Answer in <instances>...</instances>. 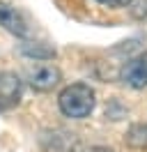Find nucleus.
I'll use <instances>...</instances> for the list:
<instances>
[{
	"instance_id": "6e6552de",
	"label": "nucleus",
	"mask_w": 147,
	"mask_h": 152,
	"mask_svg": "<svg viewBox=\"0 0 147 152\" xmlns=\"http://www.w3.org/2000/svg\"><path fill=\"white\" fill-rule=\"evenodd\" d=\"M90 152H113V150H108V148H94V150H90Z\"/></svg>"
},
{
	"instance_id": "0eeeda50",
	"label": "nucleus",
	"mask_w": 147,
	"mask_h": 152,
	"mask_svg": "<svg viewBox=\"0 0 147 152\" xmlns=\"http://www.w3.org/2000/svg\"><path fill=\"white\" fill-rule=\"evenodd\" d=\"M101 5H106V7H113V10H119V7H127L131 5V0H97Z\"/></svg>"
},
{
	"instance_id": "39448f33",
	"label": "nucleus",
	"mask_w": 147,
	"mask_h": 152,
	"mask_svg": "<svg viewBox=\"0 0 147 152\" xmlns=\"http://www.w3.org/2000/svg\"><path fill=\"white\" fill-rule=\"evenodd\" d=\"M0 28H5L7 32L16 35V37H25V35H28L25 19H23L12 5L2 2V0H0Z\"/></svg>"
},
{
	"instance_id": "423d86ee",
	"label": "nucleus",
	"mask_w": 147,
	"mask_h": 152,
	"mask_svg": "<svg viewBox=\"0 0 147 152\" xmlns=\"http://www.w3.org/2000/svg\"><path fill=\"white\" fill-rule=\"evenodd\" d=\"M124 141H127V145L136 148V150H143V148H147V122L133 124V127L127 132Z\"/></svg>"
},
{
	"instance_id": "7ed1b4c3",
	"label": "nucleus",
	"mask_w": 147,
	"mask_h": 152,
	"mask_svg": "<svg viewBox=\"0 0 147 152\" xmlns=\"http://www.w3.org/2000/svg\"><path fill=\"white\" fill-rule=\"evenodd\" d=\"M119 78L129 88H145L147 86V51L127 60L122 72H119Z\"/></svg>"
},
{
	"instance_id": "f03ea898",
	"label": "nucleus",
	"mask_w": 147,
	"mask_h": 152,
	"mask_svg": "<svg viewBox=\"0 0 147 152\" xmlns=\"http://www.w3.org/2000/svg\"><path fill=\"white\" fill-rule=\"evenodd\" d=\"M23 81L14 72H0V111H9L21 102Z\"/></svg>"
},
{
	"instance_id": "f257e3e1",
	"label": "nucleus",
	"mask_w": 147,
	"mask_h": 152,
	"mask_svg": "<svg viewBox=\"0 0 147 152\" xmlns=\"http://www.w3.org/2000/svg\"><path fill=\"white\" fill-rule=\"evenodd\" d=\"M57 106L67 118L74 120H83L92 113L94 108V90L85 83H74L67 86L57 97Z\"/></svg>"
},
{
	"instance_id": "20e7f679",
	"label": "nucleus",
	"mask_w": 147,
	"mask_h": 152,
	"mask_svg": "<svg viewBox=\"0 0 147 152\" xmlns=\"http://www.w3.org/2000/svg\"><path fill=\"white\" fill-rule=\"evenodd\" d=\"M28 81H30V86L35 88V90H39V92L53 90V88L60 83V69L55 65H48V62H39V65L30 67Z\"/></svg>"
}]
</instances>
